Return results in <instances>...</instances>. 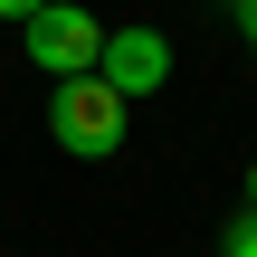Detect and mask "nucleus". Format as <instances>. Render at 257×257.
Returning a JSON list of instances; mask_svg holds the SVG:
<instances>
[{
    "label": "nucleus",
    "instance_id": "6",
    "mask_svg": "<svg viewBox=\"0 0 257 257\" xmlns=\"http://www.w3.org/2000/svg\"><path fill=\"white\" fill-rule=\"evenodd\" d=\"M29 10H38V0H0V19H29Z\"/></svg>",
    "mask_w": 257,
    "mask_h": 257
},
{
    "label": "nucleus",
    "instance_id": "7",
    "mask_svg": "<svg viewBox=\"0 0 257 257\" xmlns=\"http://www.w3.org/2000/svg\"><path fill=\"white\" fill-rule=\"evenodd\" d=\"M248 210H257V162H248Z\"/></svg>",
    "mask_w": 257,
    "mask_h": 257
},
{
    "label": "nucleus",
    "instance_id": "4",
    "mask_svg": "<svg viewBox=\"0 0 257 257\" xmlns=\"http://www.w3.org/2000/svg\"><path fill=\"white\" fill-rule=\"evenodd\" d=\"M219 257H257V210H238V219H229V238H219Z\"/></svg>",
    "mask_w": 257,
    "mask_h": 257
},
{
    "label": "nucleus",
    "instance_id": "5",
    "mask_svg": "<svg viewBox=\"0 0 257 257\" xmlns=\"http://www.w3.org/2000/svg\"><path fill=\"white\" fill-rule=\"evenodd\" d=\"M238 38H248V48H257V0H238Z\"/></svg>",
    "mask_w": 257,
    "mask_h": 257
},
{
    "label": "nucleus",
    "instance_id": "2",
    "mask_svg": "<svg viewBox=\"0 0 257 257\" xmlns=\"http://www.w3.org/2000/svg\"><path fill=\"white\" fill-rule=\"evenodd\" d=\"M19 38H29V67H38V76H86L95 48H105V19L76 10V0H38V10L19 19Z\"/></svg>",
    "mask_w": 257,
    "mask_h": 257
},
{
    "label": "nucleus",
    "instance_id": "3",
    "mask_svg": "<svg viewBox=\"0 0 257 257\" xmlns=\"http://www.w3.org/2000/svg\"><path fill=\"white\" fill-rule=\"evenodd\" d=\"M95 76L134 105V95H153V86H172V38L162 29H105V48H95Z\"/></svg>",
    "mask_w": 257,
    "mask_h": 257
},
{
    "label": "nucleus",
    "instance_id": "1",
    "mask_svg": "<svg viewBox=\"0 0 257 257\" xmlns=\"http://www.w3.org/2000/svg\"><path fill=\"white\" fill-rule=\"evenodd\" d=\"M48 134H57V153H76V162H105V153H124V95L86 67V76H57L48 86Z\"/></svg>",
    "mask_w": 257,
    "mask_h": 257
}]
</instances>
